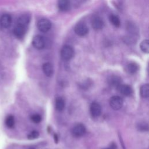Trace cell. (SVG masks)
I'll use <instances>...</instances> for the list:
<instances>
[{
	"mask_svg": "<svg viewBox=\"0 0 149 149\" xmlns=\"http://www.w3.org/2000/svg\"><path fill=\"white\" fill-rule=\"evenodd\" d=\"M74 50L71 46L66 45L62 48L61 50V56L64 60H69L74 55Z\"/></svg>",
	"mask_w": 149,
	"mask_h": 149,
	"instance_id": "1",
	"label": "cell"
},
{
	"mask_svg": "<svg viewBox=\"0 0 149 149\" xmlns=\"http://www.w3.org/2000/svg\"><path fill=\"white\" fill-rule=\"evenodd\" d=\"M38 29L43 33L49 32L51 28V23L49 19H41L37 22Z\"/></svg>",
	"mask_w": 149,
	"mask_h": 149,
	"instance_id": "2",
	"label": "cell"
},
{
	"mask_svg": "<svg viewBox=\"0 0 149 149\" xmlns=\"http://www.w3.org/2000/svg\"><path fill=\"white\" fill-rule=\"evenodd\" d=\"M110 105L113 110H119L123 105V100L119 96H113L110 100Z\"/></svg>",
	"mask_w": 149,
	"mask_h": 149,
	"instance_id": "3",
	"label": "cell"
},
{
	"mask_svg": "<svg viewBox=\"0 0 149 149\" xmlns=\"http://www.w3.org/2000/svg\"><path fill=\"white\" fill-rule=\"evenodd\" d=\"M32 44L36 49L41 50L45 47L46 41L43 36L40 35H36L33 38Z\"/></svg>",
	"mask_w": 149,
	"mask_h": 149,
	"instance_id": "4",
	"label": "cell"
},
{
	"mask_svg": "<svg viewBox=\"0 0 149 149\" xmlns=\"http://www.w3.org/2000/svg\"><path fill=\"white\" fill-rule=\"evenodd\" d=\"M74 30L77 35L79 36H84L89 32V28L86 24L79 23L75 26Z\"/></svg>",
	"mask_w": 149,
	"mask_h": 149,
	"instance_id": "5",
	"label": "cell"
},
{
	"mask_svg": "<svg viewBox=\"0 0 149 149\" xmlns=\"http://www.w3.org/2000/svg\"><path fill=\"white\" fill-rule=\"evenodd\" d=\"M86 133L85 126L82 124H78L73 127L72 134L75 137H79L84 135Z\"/></svg>",
	"mask_w": 149,
	"mask_h": 149,
	"instance_id": "6",
	"label": "cell"
},
{
	"mask_svg": "<svg viewBox=\"0 0 149 149\" xmlns=\"http://www.w3.org/2000/svg\"><path fill=\"white\" fill-rule=\"evenodd\" d=\"M90 113L93 117H99L101 114V107L97 102H93L90 105Z\"/></svg>",
	"mask_w": 149,
	"mask_h": 149,
	"instance_id": "7",
	"label": "cell"
},
{
	"mask_svg": "<svg viewBox=\"0 0 149 149\" xmlns=\"http://www.w3.org/2000/svg\"><path fill=\"white\" fill-rule=\"evenodd\" d=\"M28 27V26L21 25V24L17 23L15 28H14V34L17 37H22L25 35L26 32Z\"/></svg>",
	"mask_w": 149,
	"mask_h": 149,
	"instance_id": "8",
	"label": "cell"
},
{
	"mask_svg": "<svg viewBox=\"0 0 149 149\" xmlns=\"http://www.w3.org/2000/svg\"><path fill=\"white\" fill-rule=\"evenodd\" d=\"M92 28L96 30L102 29L104 26V22L99 17H94L92 20Z\"/></svg>",
	"mask_w": 149,
	"mask_h": 149,
	"instance_id": "9",
	"label": "cell"
},
{
	"mask_svg": "<svg viewBox=\"0 0 149 149\" xmlns=\"http://www.w3.org/2000/svg\"><path fill=\"white\" fill-rule=\"evenodd\" d=\"M12 23V17L9 14H4L0 19V24L2 28H9Z\"/></svg>",
	"mask_w": 149,
	"mask_h": 149,
	"instance_id": "10",
	"label": "cell"
},
{
	"mask_svg": "<svg viewBox=\"0 0 149 149\" xmlns=\"http://www.w3.org/2000/svg\"><path fill=\"white\" fill-rule=\"evenodd\" d=\"M108 82L111 86L118 89L122 84V79L118 76H112L109 78Z\"/></svg>",
	"mask_w": 149,
	"mask_h": 149,
	"instance_id": "11",
	"label": "cell"
},
{
	"mask_svg": "<svg viewBox=\"0 0 149 149\" xmlns=\"http://www.w3.org/2000/svg\"><path fill=\"white\" fill-rule=\"evenodd\" d=\"M119 92L125 96H129L132 94V89L130 86L127 84H121L119 87L118 88Z\"/></svg>",
	"mask_w": 149,
	"mask_h": 149,
	"instance_id": "12",
	"label": "cell"
},
{
	"mask_svg": "<svg viewBox=\"0 0 149 149\" xmlns=\"http://www.w3.org/2000/svg\"><path fill=\"white\" fill-rule=\"evenodd\" d=\"M43 70L44 74L48 77H51L52 76L54 73V68L52 64L49 62H46L43 64Z\"/></svg>",
	"mask_w": 149,
	"mask_h": 149,
	"instance_id": "13",
	"label": "cell"
},
{
	"mask_svg": "<svg viewBox=\"0 0 149 149\" xmlns=\"http://www.w3.org/2000/svg\"><path fill=\"white\" fill-rule=\"evenodd\" d=\"M58 8L62 12H66L70 9V3L67 0H60L58 3Z\"/></svg>",
	"mask_w": 149,
	"mask_h": 149,
	"instance_id": "14",
	"label": "cell"
},
{
	"mask_svg": "<svg viewBox=\"0 0 149 149\" xmlns=\"http://www.w3.org/2000/svg\"><path fill=\"white\" fill-rule=\"evenodd\" d=\"M30 17L29 15L28 14H24L20 16L17 19V23L21 24V25L26 26H28L29 24L30 23Z\"/></svg>",
	"mask_w": 149,
	"mask_h": 149,
	"instance_id": "15",
	"label": "cell"
},
{
	"mask_svg": "<svg viewBox=\"0 0 149 149\" xmlns=\"http://www.w3.org/2000/svg\"><path fill=\"white\" fill-rule=\"evenodd\" d=\"M65 107V101L61 97H58L55 100V108L57 111H63Z\"/></svg>",
	"mask_w": 149,
	"mask_h": 149,
	"instance_id": "16",
	"label": "cell"
},
{
	"mask_svg": "<svg viewBox=\"0 0 149 149\" xmlns=\"http://www.w3.org/2000/svg\"><path fill=\"white\" fill-rule=\"evenodd\" d=\"M140 95L143 98L148 99L149 96V84H143L140 87Z\"/></svg>",
	"mask_w": 149,
	"mask_h": 149,
	"instance_id": "17",
	"label": "cell"
},
{
	"mask_svg": "<svg viewBox=\"0 0 149 149\" xmlns=\"http://www.w3.org/2000/svg\"><path fill=\"white\" fill-rule=\"evenodd\" d=\"M139 65L135 62H131L127 65V71L129 73H134L139 70Z\"/></svg>",
	"mask_w": 149,
	"mask_h": 149,
	"instance_id": "18",
	"label": "cell"
},
{
	"mask_svg": "<svg viewBox=\"0 0 149 149\" xmlns=\"http://www.w3.org/2000/svg\"><path fill=\"white\" fill-rule=\"evenodd\" d=\"M5 124L9 128H12L15 125V118L13 115H8L5 119Z\"/></svg>",
	"mask_w": 149,
	"mask_h": 149,
	"instance_id": "19",
	"label": "cell"
},
{
	"mask_svg": "<svg viewBox=\"0 0 149 149\" xmlns=\"http://www.w3.org/2000/svg\"><path fill=\"white\" fill-rule=\"evenodd\" d=\"M140 47L142 51L145 53H149V40H145L140 43Z\"/></svg>",
	"mask_w": 149,
	"mask_h": 149,
	"instance_id": "20",
	"label": "cell"
},
{
	"mask_svg": "<svg viewBox=\"0 0 149 149\" xmlns=\"http://www.w3.org/2000/svg\"><path fill=\"white\" fill-rule=\"evenodd\" d=\"M110 20L111 23L115 27H119L121 24L119 18L118 16L115 15H111L110 17Z\"/></svg>",
	"mask_w": 149,
	"mask_h": 149,
	"instance_id": "21",
	"label": "cell"
},
{
	"mask_svg": "<svg viewBox=\"0 0 149 149\" xmlns=\"http://www.w3.org/2000/svg\"><path fill=\"white\" fill-rule=\"evenodd\" d=\"M31 120L35 124H38L41 121V116L39 114H34L31 116Z\"/></svg>",
	"mask_w": 149,
	"mask_h": 149,
	"instance_id": "22",
	"label": "cell"
},
{
	"mask_svg": "<svg viewBox=\"0 0 149 149\" xmlns=\"http://www.w3.org/2000/svg\"><path fill=\"white\" fill-rule=\"evenodd\" d=\"M38 136H39V133L37 131H34L29 134L28 136V138L29 140H33V139H37Z\"/></svg>",
	"mask_w": 149,
	"mask_h": 149,
	"instance_id": "23",
	"label": "cell"
},
{
	"mask_svg": "<svg viewBox=\"0 0 149 149\" xmlns=\"http://www.w3.org/2000/svg\"><path fill=\"white\" fill-rule=\"evenodd\" d=\"M139 130H143V131H146L148 129V127H147V125H145V124H140L139 126Z\"/></svg>",
	"mask_w": 149,
	"mask_h": 149,
	"instance_id": "24",
	"label": "cell"
},
{
	"mask_svg": "<svg viewBox=\"0 0 149 149\" xmlns=\"http://www.w3.org/2000/svg\"><path fill=\"white\" fill-rule=\"evenodd\" d=\"M119 140H120V143H121V146L122 147V149H126L125 146V144H124V142H123L122 139V137L121 136H119Z\"/></svg>",
	"mask_w": 149,
	"mask_h": 149,
	"instance_id": "25",
	"label": "cell"
},
{
	"mask_svg": "<svg viewBox=\"0 0 149 149\" xmlns=\"http://www.w3.org/2000/svg\"><path fill=\"white\" fill-rule=\"evenodd\" d=\"M54 142H55V143H58V135L57 134H54Z\"/></svg>",
	"mask_w": 149,
	"mask_h": 149,
	"instance_id": "26",
	"label": "cell"
},
{
	"mask_svg": "<svg viewBox=\"0 0 149 149\" xmlns=\"http://www.w3.org/2000/svg\"><path fill=\"white\" fill-rule=\"evenodd\" d=\"M116 149V146L115 143H113L111 145V149Z\"/></svg>",
	"mask_w": 149,
	"mask_h": 149,
	"instance_id": "27",
	"label": "cell"
},
{
	"mask_svg": "<svg viewBox=\"0 0 149 149\" xmlns=\"http://www.w3.org/2000/svg\"></svg>",
	"mask_w": 149,
	"mask_h": 149,
	"instance_id": "28",
	"label": "cell"
},
{
	"mask_svg": "<svg viewBox=\"0 0 149 149\" xmlns=\"http://www.w3.org/2000/svg\"></svg>",
	"mask_w": 149,
	"mask_h": 149,
	"instance_id": "29",
	"label": "cell"
}]
</instances>
